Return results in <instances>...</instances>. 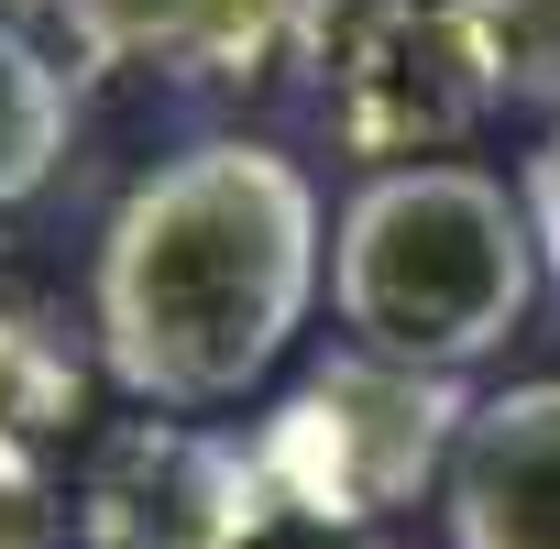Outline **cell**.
I'll return each mask as SVG.
<instances>
[{
  "label": "cell",
  "mask_w": 560,
  "mask_h": 549,
  "mask_svg": "<svg viewBox=\"0 0 560 549\" xmlns=\"http://www.w3.org/2000/svg\"><path fill=\"white\" fill-rule=\"evenodd\" d=\"M330 220L298 154L209 132L165 154L100 231L89 330L121 396L143 407H231L253 396L319 308Z\"/></svg>",
  "instance_id": "obj_1"
},
{
  "label": "cell",
  "mask_w": 560,
  "mask_h": 549,
  "mask_svg": "<svg viewBox=\"0 0 560 549\" xmlns=\"http://www.w3.org/2000/svg\"><path fill=\"white\" fill-rule=\"evenodd\" d=\"M538 231L527 198L483 165H374L341 220H330V308L363 352L429 363V374H472L483 352L516 341L527 297H538Z\"/></svg>",
  "instance_id": "obj_2"
},
{
  "label": "cell",
  "mask_w": 560,
  "mask_h": 549,
  "mask_svg": "<svg viewBox=\"0 0 560 549\" xmlns=\"http://www.w3.org/2000/svg\"><path fill=\"white\" fill-rule=\"evenodd\" d=\"M472 407L483 396L462 374H429V363L341 341L319 374H298L264 407L253 451H264L287 516H308V527H385L396 505L451 483V451H462Z\"/></svg>",
  "instance_id": "obj_3"
},
{
  "label": "cell",
  "mask_w": 560,
  "mask_h": 549,
  "mask_svg": "<svg viewBox=\"0 0 560 549\" xmlns=\"http://www.w3.org/2000/svg\"><path fill=\"white\" fill-rule=\"evenodd\" d=\"M330 143L363 165H429L505 110V67L472 0H352L330 34Z\"/></svg>",
  "instance_id": "obj_4"
},
{
  "label": "cell",
  "mask_w": 560,
  "mask_h": 549,
  "mask_svg": "<svg viewBox=\"0 0 560 549\" xmlns=\"http://www.w3.org/2000/svg\"><path fill=\"white\" fill-rule=\"evenodd\" d=\"M275 516L264 451L187 407H143L78 462V549H253Z\"/></svg>",
  "instance_id": "obj_5"
},
{
  "label": "cell",
  "mask_w": 560,
  "mask_h": 549,
  "mask_svg": "<svg viewBox=\"0 0 560 549\" xmlns=\"http://www.w3.org/2000/svg\"><path fill=\"white\" fill-rule=\"evenodd\" d=\"M440 494L451 549H560V374L483 396Z\"/></svg>",
  "instance_id": "obj_6"
},
{
  "label": "cell",
  "mask_w": 560,
  "mask_h": 549,
  "mask_svg": "<svg viewBox=\"0 0 560 549\" xmlns=\"http://www.w3.org/2000/svg\"><path fill=\"white\" fill-rule=\"evenodd\" d=\"M67 132H78V89L67 67L0 12V209H23L56 165H67Z\"/></svg>",
  "instance_id": "obj_7"
},
{
  "label": "cell",
  "mask_w": 560,
  "mask_h": 549,
  "mask_svg": "<svg viewBox=\"0 0 560 549\" xmlns=\"http://www.w3.org/2000/svg\"><path fill=\"white\" fill-rule=\"evenodd\" d=\"M89 407L78 352L56 341V319L34 308H0V451H56Z\"/></svg>",
  "instance_id": "obj_8"
},
{
  "label": "cell",
  "mask_w": 560,
  "mask_h": 549,
  "mask_svg": "<svg viewBox=\"0 0 560 549\" xmlns=\"http://www.w3.org/2000/svg\"><path fill=\"white\" fill-rule=\"evenodd\" d=\"M483 12V45L505 67V100H538L560 121V0H472Z\"/></svg>",
  "instance_id": "obj_9"
},
{
  "label": "cell",
  "mask_w": 560,
  "mask_h": 549,
  "mask_svg": "<svg viewBox=\"0 0 560 549\" xmlns=\"http://www.w3.org/2000/svg\"><path fill=\"white\" fill-rule=\"evenodd\" d=\"M187 0H67V34L89 67H165Z\"/></svg>",
  "instance_id": "obj_10"
},
{
  "label": "cell",
  "mask_w": 560,
  "mask_h": 549,
  "mask_svg": "<svg viewBox=\"0 0 560 549\" xmlns=\"http://www.w3.org/2000/svg\"><path fill=\"white\" fill-rule=\"evenodd\" d=\"M0 549H78V494L45 451H0Z\"/></svg>",
  "instance_id": "obj_11"
},
{
  "label": "cell",
  "mask_w": 560,
  "mask_h": 549,
  "mask_svg": "<svg viewBox=\"0 0 560 549\" xmlns=\"http://www.w3.org/2000/svg\"><path fill=\"white\" fill-rule=\"evenodd\" d=\"M516 198H527V231H538V264L560 274V121H549V143L527 154V187H516Z\"/></svg>",
  "instance_id": "obj_12"
},
{
  "label": "cell",
  "mask_w": 560,
  "mask_h": 549,
  "mask_svg": "<svg viewBox=\"0 0 560 549\" xmlns=\"http://www.w3.org/2000/svg\"><path fill=\"white\" fill-rule=\"evenodd\" d=\"M308 549H396V538H385V527H319Z\"/></svg>",
  "instance_id": "obj_13"
}]
</instances>
